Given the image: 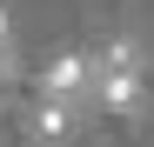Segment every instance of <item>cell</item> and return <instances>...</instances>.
I'll use <instances>...</instances> for the list:
<instances>
[{"label": "cell", "instance_id": "5", "mask_svg": "<svg viewBox=\"0 0 154 147\" xmlns=\"http://www.w3.org/2000/svg\"><path fill=\"white\" fill-rule=\"evenodd\" d=\"M0 47H7V14H0Z\"/></svg>", "mask_w": 154, "mask_h": 147}, {"label": "cell", "instance_id": "2", "mask_svg": "<svg viewBox=\"0 0 154 147\" xmlns=\"http://www.w3.org/2000/svg\"><path fill=\"white\" fill-rule=\"evenodd\" d=\"M107 114H134L141 107V67H100V94H94Z\"/></svg>", "mask_w": 154, "mask_h": 147}, {"label": "cell", "instance_id": "4", "mask_svg": "<svg viewBox=\"0 0 154 147\" xmlns=\"http://www.w3.org/2000/svg\"><path fill=\"white\" fill-rule=\"evenodd\" d=\"M7 74H14V47H0V87H7Z\"/></svg>", "mask_w": 154, "mask_h": 147}, {"label": "cell", "instance_id": "3", "mask_svg": "<svg viewBox=\"0 0 154 147\" xmlns=\"http://www.w3.org/2000/svg\"><path fill=\"white\" fill-rule=\"evenodd\" d=\"M74 134V100H47L40 94V107H34V140L40 147H60Z\"/></svg>", "mask_w": 154, "mask_h": 147}, {"label": "cell", "instance_id": "1", "mask_svg": "<svg viewBox=\"0 0 154 147\" xmlns=\"http://www.w3.org/2000/svg\"><path fill=\"white\" fill-rule=\"evenodd\" d=\"M40 94L47 100H87V94H100V60L94 54H60L54 67H40Z\"/></svg>", "mask_w": 154, "mask_h": 147}]
</instances>
